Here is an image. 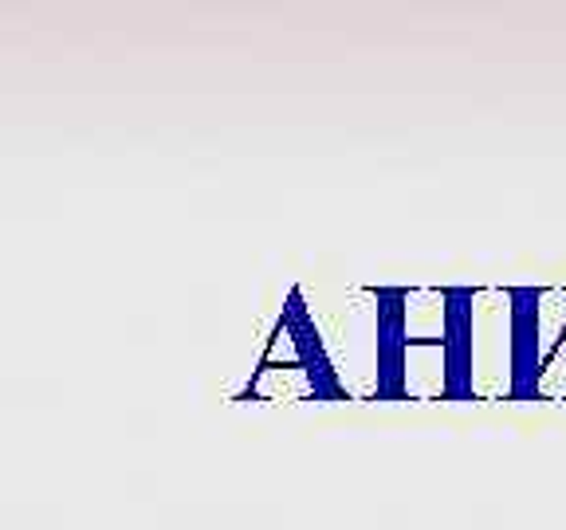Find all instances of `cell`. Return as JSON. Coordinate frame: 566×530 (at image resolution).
Segmentation results:
<instances>
[{
  "instance_id": "obj_1",
  "label": "cell",
  "mask_w": 566,
  "mask_h": 530,
  "mask_svg": "<svg viewBox=\"0 0 566 530\" xmlns=\"http://www.w3.org/2000/svg\"><path fill=\"white\" fill-rule=\"evenodd\" d=\"M378 299V398L381 401H406L409 398V358L424 338H409L406 330V303L409 292L386 287L374 292ZM472 292H444V330L433 338L441 350V398L444 401H469L476 398V381H472Z\"/></svg>"
},
{
  "instance_id": "obj_2",
  "label": "cell",
  "mask_w": 566,
  "mask_h": 530,
  "mask_svg": "<svg viewBox=\"0 0 566 530\" xmlns=\"http://www.w3.org/2000/svg\"><path fill=\"white\" fill-rule=\"evenodd\" d=\"M515 401H566V292H507Z\"/></svg>"
}]
</instances>
